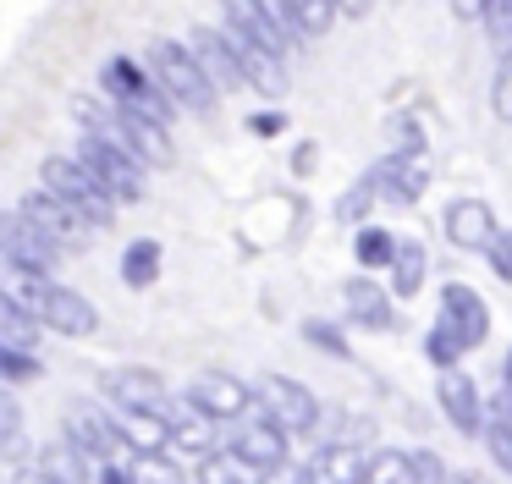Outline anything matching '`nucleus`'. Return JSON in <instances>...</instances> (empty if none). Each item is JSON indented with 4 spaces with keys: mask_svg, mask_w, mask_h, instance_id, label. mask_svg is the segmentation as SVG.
<instances>
[{
    "mask_svg": "<svg viewBox=\"0 0 512 484\" xmlns=\"http://www.w3.org/2000/svg\"><path fill=\"white\" fill-rule=\"evenodd\" d=\"M72 116L83 121V132H94V138H111L116 149H127L138 165H171V132L160 127V121H149V116H133V110H105V105H94V99H72Z\"/></svg>",
    "mask_w": 512,
    "mask_h": 484,
    "instance_id": "f257e3e1",
    "label": "nucleus"
},
{
    "mask_svg": "<svg viewBox=\"0 0 512 484\" xmlns=\"http://www.w3.org/2000/svg\"><path fill=\"white\" fill-rule=\"evenodd\" d=\"M149 66H155L160 88L171 94V105H177V110H193V116H210V110H215V83H210V72L193 61L188 44L155 39V44H149Z\"/></svg>",
    "mask_w": 512,
    "mask_h": 484,
    "instance_id": "f03ea898",
    "label": "nucleus"
},
{
    "mask_svg": "<svg viewBox=\"0 0 512 484\" xmlns=\"http://www.w3.org/2000/svg\"><path fill=\"white\" fill-rule=\"evenodd\" d=\"M100 83H105V99H111L116 110L149 116V121H160V127H171V116H177V105H171V94L160 88V77H149L144 66H133L127 55H111V61H105Z\"/></svg>",
    "mask_w": 512,
    "mask_h": 484,
    "instance_id": "7ed1b4c3",
    "label": "nucleus"
},
{
    "mask_svg": "<svg viewBox=\"0 0 512 484\" xmlns=\"http://www.w3.org/2000/svg\"><path fill=\"white\" fill-rule=\"evenodd\" d=\"M72 160H78L83 171H89L94 182H100L105 193L116 198V204H138V198H144V165H138L127 149H116L111 138H94V132H83L78 149H72Z\"/></svg>",
    "mask_w": 512,
    "mask_h": 484,
    "instance_id": "20e7f679",
    "label": "nucleus"
},
{
    "mask_svg": "<svg viewBox=\"0 0 512 484\" xmlns=\"http://www.w3.org/2000/svg\"><path fill=\"white\" fill-rule=\"evenodd\" d=\"M39 176H45V193H56L61 204H72L89 226H111V204H116V198L105 193V187L94 182L72 154H50V160L39 165Z\"/></svg>",
    "mask_w": 512,
    "mask_h": 484,
    "instance_id": "39448f33",
    "label": "nucleus"
},
{
    "mask_svg": "<svg viewBox=\"0 0 512 484\" xmlns=\"http://www.w3.org/2000/svg\"><path fill=\"white\" fill-rule=\"evenodd\" d=\"M254 402L265 407V418L281 429V435H309V429L320 424V396H314L303 380H292V374H265L259 391H254Z\"/></svg>",
    "mask_w": 512,
    "mask_h": 484,
    "instance_id": "423d86ee",
    "label": "nucleus"
},
{
    "mask_svg": "<svg viewBox=\"0 0 512 484\" xmlns=\"http://www.w3.org/2000/svg\"><path fill=\"white\" fill-rule=\"evenodd\" d=\"M56 242L23 215V209H0V259L17 264V270H34V275H50L56 270Z\"/></svg>",
    "mask_w": 512,
    "mask_h": 484,
    "instance_id": "0eeeda50",
    "label": "nucleus"
},
{
    "mask_svg": "<svg viewBox=\"0 0 512 484\" xmlns=\"http://www.w3.org/2000/svg\"><path fill=\"white\" fill-rule=\"evenodd\" d=\"M248 402H254V391H248L237 374H221V369H210V374H193L188 380V407L199 418H210V424H226V418H243L248 413Z\"/></svg>",
    "mask_w": 512,
    "mask_h": 484,
    "instance_id": "6e6552de",
    "label": "nucleus"
},
{
    "mask_svg": "<svg viewBox=\"0 0 512 484\" xmlns=\"http://www.w3.org/2000/svg\"><path fill=\"white\" fill-rule=\"evenodd\" d=\"M221 33H226V44H232L237 66H243V83L254 88V94H265V99L287 94V66H281V55H270L265 44H254L243 28H232V22H221Z\"/></svg>",
    "mask_w": 512,
    "mask_h": 484,
    "instance_id": "1a4fd4ad",
    "label": "nucleus"
},
{
    "mask_svg": "<svg viewBox=\"0 0 512 484\" xmlns=\"http://www.w3.org/2000/svg\"><path fill=\"white\" fill-rule=\"evenodd\" d=\"M441 231H446V242H452V248H463V253H474V248L490 253V242L501 237L496 209H490L485 198H452V204H446V215H441Z\"/></svg>",
    "mask_w": 512,
    "mask_h": 484,
    "instance_id": "9d476101",
    "label": "nucleus"
},
{
    "mask_svg": "<svg viewBox=\"0 0 512 484\" xmlns=\"http://www.w3.org/2000/svg\"><path fill=\"white\" fill-rule=\"evenodd\" d=\"M441 325L452 330L463 347H479V341L490 336V308H485V297H479L468 281H446V286H441Z\"/></svg>",
    "mask_w": 512,
    "mask_h": 484,
    "instance_id": "9b49d317",
    "label": "nucleus"
},
{
    "mask_svg": "<svg viewBox=\"0 0 512 484\" xmlns=\"http://www.w3.org/2000/svg\"><path fill=\"white\" fill-rule=\"evenodd\" d=\"M23 215L34 220V226L45 231L50 242H56V248H83V242H89V231H94L89 220L78 215V209L61 204V198H56V193H45V187L23 198Z\"/></svg>",
    "mask_w": 512,
    "mask_h": 484,
    "instance_id": "f8f14e48",
    "label": "nucleus"
},
{
    "mask_svg": "<svg viewBox=\"0 0 512 484\" xmlns=\"http://www.w3.org/2000/svg\"><path fill=\"white\" fill-rule=\"evenodd\" d=\"M226 451H232L243 468L270 473V468H281V462H287V435H281L270 418H254V424H237L232 435H226Z\"/></svg>",
    "mask_w": 512,
    "mask_h": 484,
    "instance_id": "ddd939ff",
    "label": "nucleus"
},
{
    "mask_svg": "<svg viewBox=\"0 0 512 484\" xmlns=\"http://www.w3.org/2000/svg\"><path fill=\"white\" fill-rule=\"evenodd\" d=\"M105 396H111L122 413H160V396H166V380L144 363H127V369L105 374Z\"/></svg>",
    "mask_w": 512,
    "mask_h": 484,
    "instance_id": "4468645a",
    "label": "nucleus"
},
{
    "mask_svg": "<svg viewBox=\"0 0 512 484\" xmlns=\"http://www.w3.org/2000/svg\"><path fill=\"white\" fill-rule=\"evenodd\" d=\"M364 182L375 187V198H386V204H419L424 187H430V171H424V160H391L386 154Z\"/></svg>",
    "mask_w": 512,
    "mask_h": 484,
    "instance_id": "2eb2a0df",
    "label": "nucleus"
},
{
    "mask_svg": "<svg viewBox=\"0 0 512 484\" xmlns=\"http://www.w3.org/2000/svg\"><path fill=\"white\" fill-rule=\"evenodd\" d=\"M435 396H441V413L452 429H463V435H479V429H485V407H479V391L463 369L441 374V380H435Z\"/></svg>",
    "mask_w": 512,
    "mask_h": 484,
    "instance_id": "dca6fc26",
    "label": "nucleus"
},
{
    "mask_svg": "<svg viewBox=\"0 0 512 484\" xmlns=\"http://www.w3.org/2000/svg\"><path fill=\"white\" fill-rule=\"evenodd\" d=\"M369 457L358 446H320L303 462V484H364Z\"/></svg>",
    "mask_w": 512,
    "mask_h": 484,
    "instance_id": "f3484780",
    "label": "nucleus"
},
{
    "mask_svg": "<svg viewBox=\"0 0 512 484\" xmlns=\"http://www.w3.org/2000/svg\"><path fill=\"white\" fill-rule=\"evenodd\" d=\"M188 50H193V61L210 72L215 88H237V83H243V66H237V55H232V44H226L221 28H193Z\"/></svg>",
    "mask_w": 512,
    "mask_h": 484,
    "instance_id": "a211bd4d",
    "label": "nucleus"
},
{
    "mask_svg": "<svg viewBox=\"0 0 512 484\" xmlns=\"http://www.w3.org/2000/svg\"><path fill=\"white\" fill-rule=\"evenodd\" d=\"M122 424H111V418H100L94 407H78L72 413V446L83 451V457H94L100 468H111V451L122 446Z\"/></svg>",
    "mask_w": 512,
    "mask_h": 484,
    "instance_id": "6ab92c4d",
    "label": "nucleus"
},
{
    "mask_svg": "<svg viewBox=\"0 0 512 484\" xmlns=\"http://www.w3.org/2000/svg\"><path fill=\"white\" fill-rule=\"evenodd\" d=\"M39 325H50L56 336H89L94 325H100V314H94V303L83 292H72V286H56V297H50L45 319Z\"/></svg>",
    "mask_w": 512,
    "mask_h": 484,
    "instance_id": "aec40b11",
    "label": "nucleus"
},
{
    "mask_svg": "<svg viewBox=\"0 0 512 484\" xmlns=\"http://www.w3.org/2000/svg\"><path fill=\"white\" fill-rule=\"evenodd\" d=\"M342 303H347V319H353V325H369V330L391 325V297H386V286H375L369 275H353V281L342 286Z\"/></svg>",
    "mask_w": 512,
    "mask_h": 484,
    "instance_id": "412c9836",
    "label": "nucleus"
},
{
    "mask_svg": "<svg viewBox=\"0 0 512 484\" xmlns=\"http://www.w3.org/2000/svg\"><path fill=\"white\" fill-rule=\"evenodd\" d=\"M0 292L12 297L23 314L45 319L50 297H56V281H50V275H34V270H17V264H6V270H0Z\"/></svg>",
    "mask_w": 512,
    "mask_h": 484,
    "instance_id": "4be33fe9",
    "label": "nucleus"
},
{
    "mask_svg": "<svg viewBox=\"0 0 512 484\" xmlns=\"http://www.w3.org/2000/svg\"><path fill=\"white\" fill-rule=\"evenodd\" d=\"M276 11H281L292 39H320L336 22V6H325V0H276Z\"/></svg>",
    "mask_w": 512,
    "mask_h": 484,
    "instance_id": "5701e85b",
    "label": "nucleus"
},
{
    "mask_svg": "<svg viewBox=\"0 0 512 484\" xmlns=\"http://www.w3.org/2000/svg\"><path fill=\"white\" fill-rule=\"evenodd\" d=\"M122 435L127 446H138V457H160L171 446V418L160 413H122Z\"/></svg>",
    "mask_w": 512,
    "mask_h": 484,
    "instance_id": "b1692460",
    "label": "nucleus"
},
{
    "mask_svg": "<svg viewBox=\"0 0 512 484\" xmlns=\"http://www.w3.org/2000/svg\"><path fill=\"white\" fill-rule=\"evenodd\" d=\"M39 341V319L23 314V308L12 303V297L0 292V347H17V352H34Z\"/></svg>",
    "mask_w": 512,
    "mask_h": 484,
    "instance_id": "393cba45",
    "label": "nucleus"
},
{
    "mask_svg": "<svg viewBox=\"0 0 512 484\" xmlns=\"http://www.w3.org/2000/svg\"><path fill=\"white\" fill-rule=\"evenodd\" d=\"M171 446L182 451V457H193V462H204V457H215V429H210V418H177L171 424Z\"/></svg>",
    "mask_w": 512,
    "mask_h": 484,
    "instance_id": "a878e982",
    "label": "nucleus"
},
{
    "mask_svg": "<svg viewBox=\"0 0 512 484\" xmlns=\"http://www.w3.org/2000/svg\"><path fill=\"white\" fill-rule=\"evenodd\" d=\"M424 270H430V259H424L419 242H397V259H391V286H397V297H413L424 286Z\"/></svg>",
    "mask_w": 512,
    "mask_h": 484,
    "instance_id": "bb28decb",
    "label": "nucleus"
},
{
    "mask_svg": "<svg viewBox=\"0 0 512 484\" xmlns=\"http://www.w3.org/2000/svg\"><path fill=\"white\" fill-rule=\"evenodd\" d=\"M155 270H160V242L138 237L133 248L122 253V281L127 286H149V281H155Z\"/></svg>",
    "mask_w": 512,
    "mask_h": 484,
    "instance_id": "cd10ccee",
    "label": "nucleus"
},
{
    "mask_svg": "<svg viewBox=\"0 0 512 484\" xmlns=\"http://www.w3.org/2000/svg\"><path fill=\"white\" fill-rule=\"evenodd\" d=\"M45 473H50V479H61V484H83V479H89V468H83V451L72 446V440H61V446L45 451Z\"/></svg>",
    "mask_w": 512,
    "mask_h": 484,
    "instance_id": "c85d7f7f",
    "label": "nucleus"
},
{
    "mask_svg": "<svg viewBox=\"0 0 512 484\" xmlns=\"http://www.w3.org/2000/svg\"><path fill=\"white\" fill-rule=\"evenodd\" d=\"M353 248H358V264H369V270H380V264L397 259V237H391V231H380V226H364Z\"/></svg>",
    "mask_w": 512,
    "mask_h": 484,
    "instance_id": "c756f323",
    "label": "nucleus"
},
{
    "mask_svg": "<svg viewBox=\"0 0 512 484\" xmlns=\"http://www.w3.org/2000/svg\"><path fill=\"white\" fill-rule=\"evenodd\" d=\"M364 484H413L408 451H375V457H369V479Z\"/></svg>",
    "mask_w": 512,
    "mask_h": 484,
    "instance_id": "7c9ffc66",
    "label": "nucleus"
},
{
    "mask_svg": "<svg viewBox=\"0 0 512 484\" xmlns=\"http://www.w3.org/2000/svg\"><path fill=\"white\" fill-rule=\"evenodd\" d=\"M424 352H430V363H435L441 374H452V369H457V358H463L468 347H463V341H457L446 325H435L430 336H424Z\"/></svg>",
    "mask_w": 512,
    "mask_h": 484,
    "instance_id": "2f4dec72",
    "label": "nucleus"
},
{
    "mask_svg": "<svg viewBox=\"0 0 512 484\" xmlns=\"http://www.w3.org/2000/svg\"><path fill=\"white\" fill-rule=\"evenodd\" d=\"M485 33H490V44H496V55L507 61V55H512V0L485 6Z\"/></svg>",
    "mask_w": 512,
    "mask_h": 484,
    "instance_id": "473e14b6",
    "label": "nucleus"
},
{
    "mask_svg": "<svg viewBox=\"0 0 512 484\" xmlns=\"http://www.w3.org/2000/svg\"><path fill=\"white\" fill-rule=\"evenodd\" d=\"M485 446H490V457H496V468L512 473V424L507 418H490L485 424Z\"/></svg>",
    "mask_w": 512,
    "mask_h": 484,
    "instance_id": "72a5a7b5",
    "label": "nucleus"
},
{
    "mask_svg": "<svg viewBox=\"0 0 512 484\" xmlns=\"http://www.w3.org/2000/svg\"><path fill=\"white\" fill-rule=\"evenodd\" d=\"M237 468H243V462H237L232 451H215V457L199 462V484H237Z\"/></svg>",
    "mask_w": 512,
    "mask_h": 484,
    "instance_id": "f704fd0d",
    "label": "nucleus"
},
{
    "mask_svg": "<svg viewBox=\"0 0 512 484\" xmlns=\"http://www.w3.org/2000/svg\"><path fill=\"white\" fill-rule=\"evenodd\" d=\"M397 138H391V160H419V149H424V132H419V121H397Z\"/></svg>",
    "mask_w": 512,
    "mask_h": 484,
    "instance_id": "c9c22d12",
    "label": "nucleus"
},
{
    "mask_svg": "<svg viewBox=\"0 0 512 484\" xmlns=\"http://www.w3.org/2000/svg\"><path fill=\"white\" fill-rule=\"evenodd\" d=\"M303 336H309L314 347H325L331 358H353V352H347V341H342V330L325 325V319H309V325H303Z\"/></svg>",
    "mask_w": 512,
    "mask_h": 484,
    "instance_id": "e433bc0d",
    "label": "nucleus"
},
{
    "mask_svg": "<svg viewBox=\"0 0 512 484\" xmlns=\"http://www.w3.org/2000/svg\"><path fill=\"white\" fill-rule=\"evenodd\" d=\"M0 374H6V380H34L39 358L34 352H17V347H0Z\"/></svg>",
    "mask_w": 512,
    "mask_h": 484,
    "instance_id": "4c0bfd02",
    "label": "nucleus"
},
{
    "mask_svg": "<svg viewBox=\"0 0 512 484\" xmlns=\"http://www.w3.org/2000/svg\"><path fill=\"white\" fill-rule=\"evenodd\" d=\"M133 479L138 484H182V473L171 468L166 457H138V468H133Z\"/></svg>",
    "mask_w": 512,
    "mask_h": 484,
    "instance_id": "58836bf2",
    "label": "nucleus"
},
{
    "mask_svg": "<svg viewBox=\"0 0 512 484\" xmlns=\"http://www.w3.org/2000/svg\"><path fill=\"white\" fill-rule=\"evenodd\" d=\"M490 105H496L501 121H512V55L496 66V83H490Z\"/></svg>",
    "mask_w": 512,
    "mask_h": 484,
    "instance_id": "ea45409f",
    "label": "nucleus"
},
{
    "mask_svg": "<svg viewBox=\"0 0 512 484\" xmlns=\"http://www.w3.org/2000/svg\"><path fill=\"white\" fill-rule=\"evenodd\" d=\"M369 198H375V187H369V182H358L353 193H342V204H336V220L358 226V220H364V209H369Z\"/></svg>",
    "mask_w": 512,
    "mask_h": 484,
    "instance_id": "a19ab883",
    "label": "nucleus"
},
{
    "mask_svg": "<svg viewBox=\"0 0 512 484\" xmlns=\"http://www.w3.org/2000/svg\"><path fill=\"white\" fill-rule=\"evenodd\" d=\"M408 468H413V484H446V468L435 451H408Z\"/></svg>",
    "mask_w": 512,
    "mask_h": 484,
    "instance_id": "79ce46f5",
    "label": "nucleus"
},
{
    "mask_svg": "<svg viewBox=\"0 0 512 484\" xmlns=\"http://www.w3.org/2000/svg\"><path fill=\"white\" fill-rule=\"evenodd\" d=\"M490 270H496L501 281H512V231H501V237L490 242Z\"/></svg>",
    "mask_w": 512,
    "mask_h": 484,
    "instance_id": "37998d69",
    "label": "nucleus"
},
{
    "mask_svg": "<svg viewBox=\"0 0 512 484\" xmlns=\"http://www.w3.org/2000/svg\"><path fill=\"white\" fill-rule=\"evenodd\" d=\"M259 484H303V468H292V462H281V468H270Z\"/></svg>",
    "mask_w": 512,
    "mask_h": 484,
    "instance_id": "c03bdc74",
    "label": "nucleus"
},
{
    "mask_svg": "<svg viewBox=\"0 0 512 484\" xmlns=\"http://www.w3.org/2000/svg\"><path fill=\"white\" fill-rule=\"evenodd\" d=\"M248 127H254L259 138H276V132L287 127V121H281V116H248Z\"/></svg>",
    "mask_w": 512,
    "mask_h": 484,
    "instance_id": "a18cd8bd",
    "label": "nucleus"
},
{
    "mask_svg": "<svg viewBox=\"0 0 512 484\" xmlns=\"http://www.w3.org/2000/svg\"><path fill=\"white\" fill-rule=\"evenodd\" d=\"M94 484H138V479H133V468H116V462H111V468H100V479H94Z\"/></svg>",
    "mask_w": 512,
    "mask_h": 484,
    "instance_id": "49530a36",
    "label": "nucleus"
},
{
    "mask_svg": "<svg viewBox=\"0 0 512 484\" xmlns=\"http://www.w3.org/2000/svg\"><path fill=\"white\" fill-rule=\"evenodd\" d=\"M17 484H61V479H50V473L39 468V473H17Z\"/></svg>",
    "mask_w": 512,
    "mask_h": 484,
    "instance_id": "de8ad7c7",
    "label": "nucleus"
},
{
    "mask_svg": "<svg viewBox=\"0 0 512 484\" xmlns=\"http://www.w3.org/2000/svg\"><path fill=\"white\" fill-rule=\"evenodd\" d=\"M501 380H507V385H512V352H507V363H501Z\"/></svg>",
    "mask_w": 512,
    "mask_h": 484,
    "instance_id": "09e8293b",
    "label": "nucleus"
},
{
    "mask_svg": "<svg viewBox=\"0 0 512 484\" xmlns=\"http://www.w3.org/2000/svg\"><path fill=\"white\" fill-rule=\"evenodd\" d=\"M457 484H485V479H479V473H463V479H457Z\"/></svg>",
    "mask_w": 512,
    "mask_h": 484,
    "instance_id": "8fccbe9b",
    "label": "nucleus"
}]
</instances>
